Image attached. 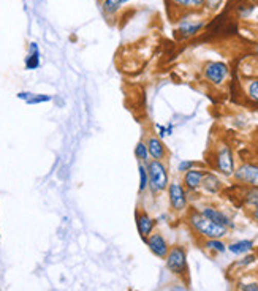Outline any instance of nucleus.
Here are the masks:
<instances>
[{"label":"nucleus","instance_id":"obj_26","mask_svg":"<svg viewBox=\"0 0 258 291\" xmlns=\"http://www.w3.org/2000/svg\"><path fill=\"white\" fill-rule=\"evenodd\" d=\"M155 128H157V137H158V138H162V140L167 137V134H171V133H173V125H171V124L167 125V127H163V125H157Z\"/></svg>","mask_w":258,"mask_h":291},{"label":"nucleus","instance_id":"obj_15","mask_svg":"<svg viewBox=\"0 0 258 291\" xmlns=\"http://www.w3.org/2000/svg\"><path fill=\"white\" fill-rule=\"evenodd\" d=\"M205 27V21H193V19H186V21H181L179 27H177V32L182 38H189L193 36L200 32Z\"/></svg>","mask_w":258,"mask_h":291},{"label":"nucleus","instance_id":"obj_10","mask_svg":"<svg viewBox=\"0 0 258 291\" xmlns=\"http://www.w3.org/2000/svg\"><path fill=\"white\" fill-rule=\"evenodd\" d=\"M205 172H206L205 168L196 166V168H192L190 171L182 174V181L181 182H182V185L186 187V190L190 193V195H192V193H196V191L201 190Z\"/></svg>","mask_w":258,"mask_h":291},{"label":"nucleus","instance_id":"obj_8","mask_svg":"<svg viewBox=\"0 0 258 291\" xmlns=\"http://www.w3.org/2000/svg\"><path fill=\"white\" fill-rule=\"evenodd\" d=\"M135 222H136L138 235L141 236L143 241L152 235L155 229V225H157V220L149 214L148 210H144L141 207H136V210H135Z\"/></svg>","mask_w":258,"mask_h":291},{"label":"nucleus","instance_id":"obj_25","mask_svg":"<svg viewBox=\"0 0 258 291\" xmlns=\"http://www.w3.org/2000/svg\"><path fill=\"white\" fill-rule=\"evenodd\" d=\"M196 166H198V162H195V160H182V162H179V165H177V172L184 174Z\"/></svg>","mask_w":258,"mask_h":291},{"label":"nucleus","instance_id":"obj_21","mask_svg":"<svg viewBox=\"0 0 258 291\" xmlns=\"http://www.w3.org/2000/svg\"><path fill=\"white\" fill-rule=\"evenodd\" d=\"M40 67V51L36 43H30L29 55L26 57V68L27 70H36Z\"/></svg>","mask_w":258,"mask_h":291},{"label":"nucleus","instance_id":"obj_4","mask_svg":"<svg viewBox=\"0 0 258 291\" xmlns=\"http://www.w3.org/2000/svg\"><path fill=\"white\" fill-rule=\"evenodd\" d=\"M167 197H168L170 209L174 214H187L190 207V193L186 190L182 182L179 181L170 182L167 188Z\"/></svg>","mask_w":258,"mask_h":291},{"label":"nucleus","instance_id":"obj_22","mask_svg":"<svg viewBox=\"0 0 258 291\" xmlns=\"http://www.w3.org/2000/svg\"><path fill=\"white\" fill-rule=\"evenodd\" d=\"M135 159L138 160V163H149L151 162V157H149V150H148V146H146V141H140L136 146H135Z\"/></svg>","mask_w":258,"mask_h":291},{"label":"nucleus","instance_id":"obj_5","mask_svg":"<svg viewBox=\"0 0 258 291\" xmlns=\"http://www.w3.org/2000/svg\"><path fill=\"white\" fill-rule=\"evenodd\" d=\"M167 269L171 274L177 277H186L189 273V264H187V250L182 245H173L170 247V251L165 258Z\"/></svg>","mask_w":258,"mask_h":291},{"label":"nucleus","instance_id":"obj_14","mask_svg":"<svg viewBox=\"0 0 258 291\" xmlns=\"http://www.w3.org/2000/svg\"><path fill=\"white\" fill-rule=\"evenodd\" d=\"M241 188V204L249 209V210H253L258 207V187H241V185H237Z\"/></svg>","mask_w":258,"mask_h":291},{"label":"nucleus","instance_id":"obj_12","mask_svg":"<svg viewBox=\"0 0 258 291\" xmlns=\"http://www.w3.org/2000/svg\"><path fill=\"white\" fill-rule=\"evenodd\" d=\"M146 146L149 150V157L151 160H158V162H165L168 157V147L163 143L162 138H158L157 134H149L146 138Z\"/></svg>","mask_w":258,"mask_h":291},{"label":"nucleus","instance_id":"obj_24","mask_svg":"<svg viewBox=\"0 0 258 291\" xmlns=\"http://www.w3.org/2000/svg\"><path fill=\"white\" fill-rule=\"evenodd\" d=\"M125 4V0H103V11L106 14H114L116 11H119L122 5Z\"/></svg>","mask_w":258,"mask_h":291},{"label":"nucleus","instance_id":"obj_2","mask_svg":"<svg viewBox=\"0 0 258 291\" xmlns=\"http://www.w3.org/2000/svg\"><path fill=\"white\" fill-rule=\"evenodd\" d=\"M146 169H148V178H149L148 190L152 195H160V193L167 191L171 182L167 163L158 162V160H151L149 163H146Z\"/></svg>","mask_w":258,"mask_h":291},{"label":"nucleus","instance_id":"obj_31","mask_svg":"<svg viewBox=\"0 0 258 291\" xmlns=\"http://www.w3.org/2000/svg\"><path fill=\"white\" fill-rule=\"evenodd\" d=\"M250 217H252V220H253L255 223H258V207L253 209V210H250Z\"/></svg>","mask_w":258,"mask_h":291},{"label":"nucleus","instance_id":"obj_30","mask_svg":"<svg viewBox=\"0 0 258 291\" xmlns=\"http://www.w3.org/2000/svg\"><path fill=\"white\" fill-rule=\"evenodd\" d=\"M170 291H189V289H187V286L182 285V283H176V285H173V286L170 288Z\"/></svg>","mask_w":258,"mask_h":291},{"label":"nucleus","instance_id":"obj_28","mask_svg":"<svg viewBox=\"0 0 258 291\" xmlns=\"http://www.w3.org/2000/svg\"><path fill=\"white\" fill-rule=\"evenodd\" d=\"M239 291H258V283L256 282H247V283H239Z\"/></svg>","mask_w":258,"mask_h":291},{"label":"nucleus","instance_id":"obj_6","mask_svg":"<svg viewBox=\"0 0 258 291\" xmlns=\"http://www.w3.org/2000/svg\"><path fill=\"white\" fill-rule=\"evenodd\" d=\"M203 76L205 80L211 84V86H215V87H220L224 86L228 77H230V68L225 62H220V61H212V62H208L205 67H203Z\"/></svg>","mask_w":258,"mask_h":291},{"label":"nucleus","instance_id":"obj_11","mask_svg":"<svg viewBox=\"0 0 258 291\" xmlns=\"http://www.w3.org/2000/svg\"><path fill=\"white\" fill-rule=\"evenodd\" d=\"M198 209H200V212H201L203 216H206L208 219H211L214 223L220 225V226H225L228 229L234 228V222L228 217V214H225L222 209L215 207V206H211V204H205V206L198 207Z\"/></svg>","mask_w":258,"mask_h":291},{"label":"nucleus","instance_id":"obj_16","mask_svg":"<svg viewBox=\"0 0 258 291\" xmlns=\"http://www.w3.org/2000/svg\"><path fill=\"white\" fill-rule=\"evenodd\" d=\"M243 93L247 102L258 105V77H249L247 81H244Z\"/></svg>","mask_w":258,"mask_h":291},{"label":"nucleus","instance_id":"obj_3","mask_svg":"<svg viewBox=\"0 0 258 291\" xmlns=\"http://www.w3.org/2000/svg\"><path fill=\"white\" fill-rule=\"evenodd\" d=\"M212 171H215L217 174H220L224 178H233V174L236 171V162H234V153L233 149L222 143L215 147L214 153H212Z\"/></svg>","mask_w":258,"mask_h":291},{"label":"nucleus","instance_id":"obj_27","mask_svg":"<svg viewBox=\"0 0 258 291\" xmlns=\"http://www.w3.org/2000/svg\"><path fill=\"white\" fill-rule=\"evenodd\" d=\"M255 261H256V257H255V255H247V257H244L241 261L234 263V266H237V267H247V266H250V264L255 263Z\"/></svg>","mask_w":258,"mask_h":291},{"label":"nucleus","instance_id":"obj_13","mask_svg":"<svg viewBox=\"0 0 258 291\" xmlns=\"http://www.w3.org/2000/svg\"><path fill=\"white\" fill-rule=\"evenodd\" d=\"M225 184L222 181V178L217 174L215 171L206 169L205 178H203V184H201V190L208 195H219V193L224 190Z\"/></svg>","mask_w":258,"mask_h":291},{"label":"nucleus","instance_id":"obj_7","mask_svg":"<svg viewBox=\"0 0 258 291\" xmlns=\"http://www.w3.org/2000/svg\"><path fill=\"white\" fill-rule=\"evenodd\" d=\"M233 179L241 187H258V165L256 163H243L236 168Z\"/></svg>","mask_w":258,"mask_h":291},{"label":"nucleus","instance_id":"obj_19","mask_svg":"<svg viewBox=\"0 0 258 291\" xmlns=\"http://www.w3.org/2000/svg\"><path fill=\"white\" fill-rule=\"evenodd\" d=\"M19 100H24L27 105H38V103H45V102H51L49 95H43V93H30V92H19L17 95Z\"/></svg>","mask_w":258,"mask_h":291},{"label":"nucleus","instance_id":"obj_32","mask_svg":"<svg viewBox=\"0 0 258 291\" xmlns=\"http://www.w3.org/2000/svg\"><path fill=\"white\" fill-rule=\"evenodd\" d=\"M253 49H255V54L258 55V45H255V48H253Z\"/></svg>","mask_w":258,"mask_h":291},{"label":"nucleus","instance_id":"obj_34","mask_svg":"<svg viewBox=\"0 0 258 291\" xmlns=\"http://www.w3.org/2000/svg\"><path fill=\"white\" fill-rule=\"evenodd\" d=\"M125 2H128V0H125Z\"/></svg>","mask_w":258,"mask_h":291},{"label":"nucleus","instance_id":"obj_33","mask_svg":"<svg viewBox=\"0 0 258 291\" xmlns=\"http://www.w3.org/2000/svg\"><path fill=\"white\" fill-rule=\"evenodd\" d=\"M253 2H258V0H253Z\"/></svg>","mask_w":258,"mask_h":291},{"label":"nucleus","instance_id":"obj_20","mask_svg":"<svg viewBox=\"0 0 258 291\" xmlns=\"http://www.w3.org/2000/svg\"><path fill=\"white\" fill-rule=\"evenodd\" d=\"M171 5L176 8H181L184 11L189 10H201L205 7V0H170Z\"/></svg>","mask_w":258,"mask_h":291},{"label":"nucleus","instance_id":"obj_9","mask_svg":"<svg viewBox=\"0 0 258 291\" xmlns=\"http://www.w3.org/2000/svg\"><path fill=\"white\" fill-rule=\"evenodd\" d=\"M144 244L151 250V254L155 255L157 258H160V260L167 258L168 251H170V244H168V241L165 239V236L162 235V232L154 231L151 236H148L144 239Z\"/></svg>","mask_w":258,"mask_h":291},{"label":"nucleus","instance_id":"obj_17","mask_svg":"<svg viewBox=\"0 0 258 291\" xmlns=\"http://www.w3.org/2000/svg\"><path fill=\"white\" fill-rule=\"evenodd\" d=\"M252 250H253V242L249 239H241L228 245V251H231L233 255H247Z\"/></svg>","mask_w":258,"mask_h":291},{"label":"nucleus","instance_id":"obj_18","mask_svg":"<svg viewBox=\"0 0 258 291\" xmlns=\"http://www.w3.org/2000/svg\"><path fill=\"white\" fill-rule=\"evenodd\" d=\"M203 248L208 250L212 255H220V254H225V251L228 250V245L222 239H205Z\"/></svg>","mask_w":258,"mask_h":291},{"label":"nucleus","instance_id":"obj_29","mask_svg":"<svg viewBox=\"0 0 258 291\" xmlns=\"http://www.w3.org/2000/svg\"><path fill=\"white\" fill-rule=\"evenodd\" d=\"M222 5V0H205V7L208 10H217Z\"/></svg>","mask_w":258,"mask_h":291},{"label":"nucleus","instance_id":"obj_23","mask_svg":"<svg viewBox=\"0 0 258 291\" xmlns=\"http://www.w3.org/2000/svg\"><path fill=\"white\" fill-rule=\"evenodd\" d=\"M138 174H140V187H138V190H140V193H144V191H148V187H149L146 165L140 163V166H138Z\"/></svg>","mask_w":258,"mask_h":291},{"label":"nucleus","instance_id":"obj_1","mask_svg":"<svg viewBox=\"0 0 258 291\" xmlns=\"http://www.w3.org/2000/svg\"><path fill=\"white\" fill-rule=\"evenodd\" d=\"M187 223H189V226L192 228V231L195 232V235L201 236L205 239H224L225 236H228V232H230L228 228L217 225L211 219L203 216L198 207L189 209Z\"/></svg>","mask_w":258,"mask_h":291}]
</instances>
